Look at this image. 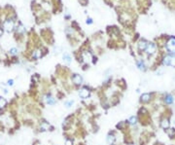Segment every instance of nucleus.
Instances as JSON below:
<instances>
[{
	"instance_id": "1",
	"label": "nucleus",
	"mask_w": 175,
	"mask_h": 145,
	"mask_svg": "<svg viewBox=\"0 0 175 145\" xmlns=\"http://www.w3.org/2000/svg\"><path fill=\"white\" fill-rule=\"evenodd\" d=\"M163 63L164 65H170L175 67V56H167L164 59Z\"/></svg>"
},
{
	"instance_id": "2",
	"label": "nucleus",
	"mask_w": 175,
	"mask_h": 145,
	"mask_svg": "<svg viewBox=\"0 0 175 145\" xmlns=\"http://www.w3.org/2000/svg\"><path fill=\"white\" fill-rule=\"evenodd\" d=\"M166 48L169 51V53L175 55V38L169 39V41L167 42V44H166Z\"/></svg>"
},
{
	"instance_id": "3",
	"label": "nucleus",
	"mask_w": 175,
	"mask_h": 145,
	"mask_svg": "<svg viewBox=\"0 0 175 145\" xmlns=\"http://www.w3.org/2000/svg\"><path fill=\"white\" fill-rule=\"evenodd\" d=\"M3 27H4V29H5L7 32H11V31L14 29V22H13L11 20H8V21H6V22L3 23Z\"/></svg>"
},
{
	"instance_id": "4",
	"label": "nucleus",
	"mask_w": 175,
	"mask_h": 145,
	"mask_svg": "<svg viewBox=\"0 0 175 145\" xmlns=\"http://www.w3.org/2000/svg\"><path fill=\"white\" fill-rule=\"evenodd\" d=\"M90 90L89 89H87V88H83L82 90H80V92H79V95H80V97H82V98H87V97H89L90 96Z\"/></svg>"
},
{
	"instance_id": "5",
	"label": "nucleus",
	"mask_w": 175,
	"mask_h": 145,
	"mask_svg": "<svg viewBox=\"0 0 175 145\" xmlns=\"http://www.w3.org/2000/svg\"><path fill=\"white\" fill-rule=\"evenodd\" d=\"M146 52H147V54H149V55H153L156 52V46H155V44H153V43H150V44H148L147 45V48H146Z\"/></svg>"
},
{
	"instance_id": "6",
	"label": "nucleus",
	"mask_w": 175,
	"mask_h": 145,
	"mask_svg": "<svg viewBox=\"0 0 175 145\" xmlns=\"http://www.w3.org/2000/svg\"><path fill=\"white\" fill-rule=\"evenodd\" d=\"M82 57H83V60H84L86 62H90V61H92V60H93L92 54L89 53V52H85V53H83Z\"/></svg>"
},
{
	"instance_id": "7",
	"label": "nucleus",
	"mask_w": 175,
	"mask_h": 145,
	"mask_svg": "<svg viewBox=\"0 0 175 145\" xmlns=\"http://www.w3.org/2000/svg\"><path fill=\"white\" fill-rule=\"evenodd\" d=\"M72 80H73V82H74L76 85H81L82 82H83V78L80 75H78V74H75L74 76H73Z\"/></svg>"
},
{
	"instance_id": "8",
	"label": "nucleus",
	"mask_w": 175,
	"mask_h": 145,
	"mask_svg": "<svg viewBox=\"0 0 175 145\" xmlns=\"http://www.w3.org/2000/svg\"><path fill=\"white\" fill-rule=\"evenodd\" d=\"M62 59H63L64 62H65L66 64H70V63H71V61H72V59H71L70 55H69V54H67V53H64V54H63Z\"/></svg>"
},
{
	"instance_id": "9",
	"label": "nucleus",
	"mask_w": 175,
	"mask_h": 145,
	"mask_svg": "<svg viewBox=\"0 0 175 145\" xmlns=\"http://www.w3.org/2000/svg\"><path fill=\"white\" fill-rule=\"evenodd\" d=\"M160 126H162V128H164V129L168 128H169V121H168L167 119H164V120L162 121V123H160Z\"/></svg>"
},
{
	"instance_id": "10",
	"label": "nucleus",
	"mask_w": 175,
	"mask_h": 145,
	"mask_svg": "<svg viewBox=\"0 0 175 145\" xmlns=\"http://www.w3.org/2000/svg\"><path fill=\"white\" fill-rule=\"evenodd\" d=\"M46 102H47L48 104L53 105V104H55V99L53 96L48 95V96H46Z\"/></svg>"
},
{
	"instance_id": "11",
	"label": "nucleus",
	"mask_w": 175,
	"mask_h": 145,
	"mask_svg": "<svg viewBox=\"0 0 175 145\" xmlns=\"http://www.w3.org/2000/svg\"><path fill=\"white\" fill-rule=\"evenodd\" d=\"M147 45H148L147 42L143 40V41H140V42H139L138 47H139L140 50H146V48H147Z\"/></svg>"
},
{
	"instance_id": "12",
	"label": "nucleus",
	"mask_w": 175,
	"mask_h": 145,
	"mask_svg": "<svg viewBox=\"0 0 175 145\" xmlns=\"http://www.w3.org/2000/svg\"><path fill=\"white\" fill-rule=\"evenodd\" d=\"M149 100H150V95L149 94H143L141 95V101H143V102H148Z\"/></svg>"
},
{
	"instance_id": "13",
	"label": "nucleus",
	"mask_w": 175,
	"mask_h": 145,
	"mask_svg": "<svg viewBox=\"0 0 175 145\" xmlns=\"http://www.w3.org/2000/svg\"><path fill=\"white\" fill-rule=\"evenodd\" d=\"M136 65H137V67L140 69V70H145V64H144V62L142 61H138L137 62H136Z\"/></svg>"
},
{
	"instance_id": "14",
	"label": "nucleus",
	"mask_w": 175,
	"mask_h": 145,
	"mask_svg": "<svg viewBox=\"0 0 175 145\" xmlns=\"http://www.w3.org/2000/svg\"><path fill=\"white\" fill-rule=\"evenodd\" d=\"M106 141H107V143H108V144H113V143H114V141H115V137H114V135L109 134V135L107 136V138H106Z\"/></svg>"
},
{
	"instance_id": "15",
	"label": "nucleus",
	"mask_w": 175,
	"mask_h": 145,
	"mask_svg": "<svg viewBox=\"0 0 175 145\" xmlns=\"http://www.w3.org/2000/svg\"><path fill=\"white\" fill-rule=\"evenodd\" d=\"M164 100H165V102H166V103L170 104V103H172V102H173V97H172V95H167L165 96Z\"/></svg>"
},
{
	"instance_id": "16",
	"label": "nucleus",
	"mask_w": 175,
	"mask_h": 145,
	"mask_svg": "<svg viewBox=\"0 0 175 145\" xmlns=\"http://www.w3.org/2000/svg\"><path fill=\"white\" fill-rule=\"evenodd\" d=\"M6 103H7V101L3 97H0V108L5 107L6 106Z\"/></svg>"
},
{
	"instance_id": "17",
	"label": "nucleus",
	"mask_w": 175,
	"mask_h": 145,
	"mask_svg": "<svg viewBox=\"0 0 175 145\" xmlns=\"http://www.w3.org/2000/svg\"><path fill=\"white\" fill-rule=\"evenodd\" d=\"M73 103H74V101H73V100H69V101H65V102H64V105H65L67 108H69V107H71V106L73 105Z\"/></svg>"
},
{
	"instance_id": "18",
	"label": "nucleus",
	"mask_w": 175,
	"mask_h": 145,
	"mask_svg": "<svg viewBox=\"0 0 175 145\" xmlns=\"http://www.w3.org/2000/svg\"><path fill=\"white\" fill-rule=\"evenodd\" d=\"M33 56L35 57V59H38V57L41 56V52L40 51H35V53L33 54Z\"/></svg>"
},
{
	"instance_id": "19",
	"label": "nucleus",
	"mask_w": 175,
	"mask_h": 145,
	"mask_svg": "<svg viewBox=\"0 0 175 145\" xmlns=\"http://www.w3.org/2000/svg\"><path fill=\"white\" fill-rule=\"evenodd\" d=\"M129 123H130L131 125H134V124L136 123V117H131V118L129 119Z\"/></svg>"
},
{
	"instance_id": "20",
	"label": "nucleus",
	"mask_w": 175,
	"mask_h": 145,
	"mask_svg": "<svg viewBox=\"0 0 175 145\" xmlns=\"http://www.w3.org/2000/svg\"><path fill=\"white\" fill-rule=\"evenodd\" d=\"M10 53H11V55H16V54L18 53V50H17L16 48H12V49L10 50Z\"/></svg>"
},
{
	"instance_id": "21",
	"label": "nucleus",
	"mask_w": 175,
	"mask_h": 145,
	"mask_svg": "<svg viewBox=\"0 0 175 145\" xmlns=\"http://www.w3.org/2000/svg\"><path fill=\"white\" fill-rule=\"evenodd\" d=\"M13 84H14V81L11 79V80H8V82H7V85L8 86H13Z\"/></svg>"
},
{
	"instance_id": "22",
	"label": "nucleus",
	"mask_w": 175,
	"mask_h": 145,
	"mask_svg": "<svg viewBox=\"0 0 175 145\" xmlns=\"http://www.w3.org/2000/svg\"><path fill=\"white\" fill-rule=\"evenodd\" d=\"M47 128H48L47 124H46V123H43V125H42V128H43V130H45Z\"/></svg>"
},
{
	"instance_id": "23",
	"label": "nucleus",
	"mask_w": 175,
	"mask_h": 145,
	"mask_svg": "<svg viewBox=\"0 0 175 145\" xmlns=\"http://www.w3.org/2000/svg\"><path fill=\"white\" fill-rule=\"evenodd\" d=\"M65 145H72V141L69 140V139H67L66 142H65Z\"/></svg>"
},
{
	"instance_id": "24",
	"label": "nucleus",
	"mask_w": 175,
	"mask_h": 145,
	"mask_svg": "<svg viewBox=\"0 0 175 145\" xmlns=\"http://www.w3.org/2000/svg\"><path fill=\"white\" fill-rule=\"evenodd\" d=\"M92 22H93L92 19H88V20H87V23H89V24H91Z\"/></svg>"
},
{
	"instance_id": "25",
	"label": "nucleus",
	"mask_w": 175,
	"mask_h": 145,
	"mask_svg": "<svg viewBox=\"0 0 175 145\" xmlns=\"http://www.w3.org/2000/svg\"><path fill=\"white\" fill-rule=\"evenodd\" d=\"M58 51H60V48H58V47H57V48H55V54H58V53H60Z\"/></svg>"
},
{
	"instance_id": "26",
	"label": "nucleus",
	"mask_w": 175,
	"mask_h": 145,
	"mask_svg": "<svg viewBox=\"0 0 175 145\" xmlns=\"http://www.w3.org/2000/svg\"><path fill=\"white\" fill-rule=\"evenodd\" d=\"M19 31H21V32H23V31H24V29H23V27H22V25L20 26V29H19Z\"/></svg>"
},
{
	"instance_id": "27",
	"label": "nucleus",
	"mask_w": 175,
	"mask_h": 145,
	"mask_svg": "<svg viewBox=\"0 0 175 145\" xmlns=\"http://www.w3.org/2000/svg\"><path fill=\"white\" fill-rule=\"evenodd\" d=\"M1 34H2V30L0 29V36H1Z\"/></svg>"
}]
</instances>
